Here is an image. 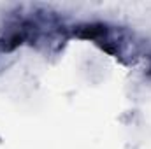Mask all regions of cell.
<instances>
[{
	"label": "cell",
	"mask_w": 151,
	"mask_h": 149,
	"mask_svg": "<svg viewBox=\"0 0 151 149\" xmlns=\"http://www.w3.org/2000/svg\"><path fill=\"white\" fill-rule=\"evenodd\" d=\"M74 35L84 40H91L99 44L104 51L111 54H119V40L116 39L114 27L107 23H83L74 27Z\"/></svg>",
	"instance_id": "6da1fadb"
},
{
	"label": "cell",
	"mask_w": 151,
	"mask_h": 149,
	"mask_svg": "<svg viewBox=\"0 0 151 149\" xmlns=\"http://www.w3.org/2000/svg\"><path fill=\"white\" fill-rule=\"evenodd\" d=\"M148 72L151 74V60H150V67H148Z\"/></svg>",
	"instance_id": "7a4b0ae2"
}]
</instances>
